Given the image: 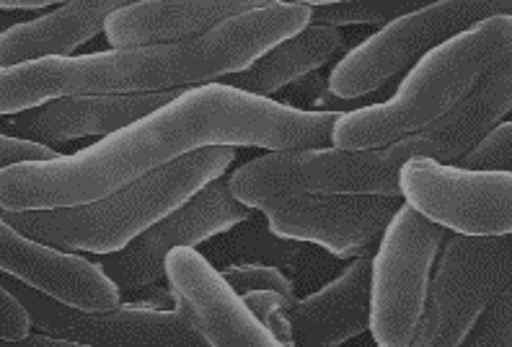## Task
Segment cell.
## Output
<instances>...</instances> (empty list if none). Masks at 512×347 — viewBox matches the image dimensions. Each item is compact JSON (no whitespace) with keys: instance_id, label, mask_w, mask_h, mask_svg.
Returning <instances> with one entry per match:
<instances>
[{"instance_id":"obj_6","label":"cell","mask_w":512,"mask_h":347,"mask_svg":"<svg viewBox=\"0 0 512 347\" xmlns=\"http://www.w3.org/2000/svg\"><path fill=\"white\" fill-rule=\"evenodd\" d=\"M443 239L445 228L427 221L412 205H399L383 228L370 267L368 329L375 345L409 347L425 311L430 270Z\"/></svg>"},{"instance_id":"obj_30","label":"cell","mask_w":512,"mask_h":347,"mask_svg":"<svg viewBox=\"0 0 512 347\" xmlns=\"http://www.w3.org/2000/svg\"><path fill=\"white\" fill-rule=\"evenodd\" d=\"M0 342H3V340H0Z\"/></svg>"},{"instance_id":"obj_4","label":"cell","mask_w":512,"mask_h":347,"mask_svg":"<svg viewBox=\"0 0 512 347\" xmlns=\"http://www.w3.org/2000/svg\"><path fill=\"white\" fill-rule=\"evenodd\" d=\"M510 50V16H492L445 39L419 57L391 99L339 114L331 127V146L344 151L383 148L417 133L466 99Z\"/></svg>"},{"instance_id":"obj_9","label":"cell","mask_w":512,"mask_h":347,"mask_svg":"<svg viewBox=\"0 0 512 347\" xmlns=\"http://www.w3.org/2000/svg\"><path fill=\"white\" fill-rule=\"evenodd\" d=\"M512 270L510 234L463 236L448 241L412 342L417 347H456L474 327L502 275Z\"/></svg>"},{"instance_id":"obj_26","label":"cell","mask_w":512,"mask_h":347,"mask_svg":"<svg viewBox=\"0 0 512 347\" xmlns=\"http://www.w3.org/2000/svg\"><path fill=\"white\" fill-rule=\"evenodd\" d=\"M29 332H32V319L26 309L11 296V291L0 285V340L19 342Z\"/></svg>"},{"instance_id":"obj_23","label":"cell","mask_w":512,"mask_h":347,"mask_svg":"<svg viewBox=\"0 0 512 347\" xmlns=\"http://www.w3.org/2000/svg\"><path fill=\"white\" fill-rule=\"evenodd\" d=\"M456 166L471 171H510L512 169V125L500 122L484 138L456 161Z\"/></svg>"},{"instance_id":"obj_29","label":"cell","mask_w":512,"mask_h":347,"mask_svg":"<svg viewBox=\"0 0 512 347\" xmlns=\"http://www.w3.org/2000/svg\"><path fill=\"white\" fill-rule=\"evenodd\" d=\"M282 3H303V6H326V3H344V0H282Z\"/></svg>"},{"instance_id":"obj_20","label":"cell","mask_w":512,"mask_h":347,"mask_svg":"<svg viewBox=\"0 0 512 347\" xmlns=\"http://www.w3.org/2000/svg\"><path fill=\"white\" fill-rule=\"evenodd\" d=\"M344 47V37L339 26L308 24L303 32L293 34L285 42L275 45L262 57H256L249 68L220 78L233 89L249 91V94L269 96L282 86L298 81L311 70H319L331 57Z\"/></svg>"},{"instance_id":"obj_12","label":"cell","mask_w":512,"mask_h":347,"mask_svg":"<svg viewBox=\"0 0 512 347\" xmlns=\"http://www.w3.org/2000/svg\"><path fill=\"white\" fill-rule=\"evenodd\" d=\"M399 210L386 195H300L264 210L272 234L319 244L337 257L368 252Z\"/></svg>"},{"instance_id":"obj_3","label":"cell","mask_w":512,"mask_h":347,"mask_svg":"<svg viewBox=\"0 0 512 347\" xmlns=\"http://www.w3.org/2000/svg\"><path fill=\"white\" fill-rule=\"evenodd\" d=\"M236 148L207 146L148 171L101 200L52 210H3L0 218L26 239L60 252L109 254L125 249L145 228L174 213L182 202L223 177Z\"/></svg>"},{"instance_id":"obj_28","label":"cell","mask_w":512,"mask_h":347,"mask_svg":"<svg viewBox=\"0 0 512 347\" xmlns=\"http://www.w3.org/2000/svg\"><path fill=\"white\" fill-rule=\"evenodd\" d=\"M55 3H65V0H0V11L3 8H24V11H37V8H47V6H55Z\"/></svg>"},{"instance_id":"obj_11","label":"cell","mask_w":512,"mask_h":347,"mask_svg":"<svg viewBox=\"0 0 512 347\" xmlns=\"http://www.w3.org/2000/svg\"><path fill=\"white\" fill-rule=\"evenodd\" d=\"M254 210L231 195L228 179L218 177L197 195L182 202L174 213L145 228L125 249L99 254L101 272L119 288V293L138 291L163 278V262L174 247H197L202 241L231 231Z\"/></svg>"},{"instance_id":"obj_5","label":"cell","mask_w":512,"mask_h":347,"mask_svg":"<svg viewBox=\"0 0 512 347\" xmlns=\"http://www.w3.org/2000/svg\"><path fill=\"white\" fill-rule=\"evenodd\" d=\"M399 169V156L388 146L363 151L288 148L238 166L228 179V190L251 210H267L300 195L401 197Z\"/></svg>"},{"instance_id":"obj_18","label":"cell","mask_w":512,"mask_h":347,"mask_svg":"<svg viewBox=\"0 0 512 347\" xmlns=\"http://www.w3.org/2000/svg\"><path fill=\"white\" fill-rule=\"evenodd\" d=\"M370 267L373 257L363 252L337 280L308 298H293L290 324L293 345H342L368 329Z\"/></svg>"},{"instance_id":"obj_21","label":"cell","mask_w":512,"mask_h":347,"mask_svg":"<svg viewBox=\"0 0 512 347\" xmlns=\"http://www.w3.org/2000/svg\"><path fill=\"white\" fill-rule=\"evenodd\" d=\"M432 3H438V0H344V3H326V6H311V24L386 26L388 21L406 16V13L422 11Z\"/></svg>"},{"instance_id":"obj_15","label":"cell","mask_w":512,"mask_h":347,"mask_svg":"<svg viewBox=\"0 0 512 347\" xmlns=\"http://www.w3.org/2000/svg\"><path fill=\"white\" fill-rule=\"evenodd\" d=\"M0 270L88 311L114 309L122 296L99 265L86 262L73 252H60L26 239L3 218H0Z\"/></svg>"},{"instance_id":"obj_25","label":"cell","mask_w":512,"mask_h":347,"mask_svg":"<svg viewBox=\"0 0 512 347\" xmlns=\"http://www.w3.org/2000/svg\"><path fill=\"white\" fill-rule=\"evenodd\" d=\"M223 278L231 283V288L238 293V296H244V293H251V291H277L282 293V296L295 298L293 280H290L285 272L275 270V267H264V265L231 267V270H225Z\"/></svg>"},{"instance_id":"obj_22","label":"cell","mask_w":512,"mask_h":347,"mask_svg":"<svg viewBox=\"0 0 512 347\" xmlns=\"http://www.w3.org/2000/svg\"><path fill=\"white\" fill-rule=\"evenodd\" d=\"M461 345L471 347H510L512 345V270L505 272L489 303L476 316L474 327Z\"/></svg>"},{"instance_id":"obj_24","label":"cell","mask_w":512,"mask_h":347,"mask_svg":"<svg viewBox=\"0 0 512 347\" xmlns=\"http://www.w3.org/2000/svg\"><path fill=\"white\" fill-rule=\"evenodd\" d=\"M244 303L251 314L269 329L277 345H293V324H290V303L293 298L277 291H251L244 293Z\"/></svg>"},{"instance_id":"obj_14","label":"cell","mask_w":512,"mask_h":347,"mask_svg":"<svg viewBox=\"0 0 512 347\" xmlns=\"http://www.w3.org/2000/svg\"><path fill=\"white\" fill-rule=\"evenodd\" d=\"M184 89L156 94H109V96H63L39 107L0 117V133L24 138L42 146H60L88 135H109L119 127L140 120L153 109L169 104Z\"/></svg>"},{"instance_id":"obj_17","label":"cell","mask_w":512,"mask_h":347,"mask_svg":"<svg viewBox=\"0 0 512 347\" xmlns=\"http://www.w3.org/2000/svg\"><path fill=\"white\" fill-rule=\"evenodd\" d=\"M269 3L275 0H138L112 13L104 34L112 50L179 42Z\"/></svg>"},{"instance_id":"obj_7","label":"cell","mask_w":512,"mask_h":347,"mask_svg":"<svg viewBox=\"0 0 512 347\" xmlns=\"http://www.w3.org/2000/svg\"><path fill=\"white\" fill-rule=\"evenodd\" d=\"M510 11L512 0H438L422 11L399 16L334 65L329 91L339 99L373 94L440 42L492 16H510Z\"/></svg>"},{"instance_id":"obj_1","label":"cell","mask_w":512,"mask_h":347,"mask_svg":"<svg viewBox=\"0 0 512 347\" xmlns=\"http://www.w3.org/2000/svg\"><path fill=\"white\" fill-rule=\"evenodd\" d=\"M339 114L303 112L228 83H202L73 156L0 169V210L86 205L207 146L326 148Z\"/></svg>"},{"instance_id":"obj_8","label":"cell","mask_w":512,"mask_h":347,"mask_svg":"<svg viewBox=\"0 0 512 347\" xmlns=\"http://www.w3.org/2000/svg\"><path fill=\"white\" fill-rule=\"evenodd\" d=\"M0 285L11 291L32 319V327L50 337L88 347H205L200 327L182 303L174 311L114 306L88 311L39 291L0 270Z\"/></svg>"},{"instance_id":"obj_2","label":"cell","mask_w":512,"mask_h":347,"mask_svg":"<svg viewBox=\"0 0 512 347\" xmlns=\"http://www.w3.org/2000/svg\"><path fill=\"white\" fill-rule=\"evenodd\" d=\"M311 6L275 0L197 37L96 55H50L0 68V117L63 96L192 89L249 68L311 24Z\"/></svg>"},{"instance_id":"obj_16","label":"cell","mask_w":512,"mask_h":347,"mask_svg":"<svg viewBox=\"0 0 512 347\" xmlns=\"http://www.w3.org/2000/svg\"><path fill=\"white\" fill-rule=\"evenodd\" d=\"M510 104L512 57L507 55L450 112H445L443 117H438L427 127L417 130V133L394 140L388 148L399 156L401 164L414 156L435 158L440 164H456L476 140L484 138L494 125H500L502 117L510 112Z\"/></svg>"},{"instance_id":"obj_27","label":"cell","mask_w":512,"mask_h":347,"mask_svg":"<svg viewBox=\"0 0 512 347\" xmlns=\"http://www.w3.org/2000/svg\"><path fill=\"white\" fill-rule=\"evenodd\" d=\"M60 153L50 146L34 143V140L11 138V135L0 133V169L13 164H24V161H44V158H55Z\"/></svg>"},{"instance_id":"obj_10","label":"cell","mask_w":512,"mask_h":347,"mask_svg":"<svg viewBox=\"0 0 512 347\" xmlns=\"http://www.w3.org/2000/svg\"><path fill=\"white\" fill-rule=\"evenodd\" d=\"M399 192L406 205L453 234L512 231V171H471L414 156L401 164Z\"/></svg>"},{"instance_id":"obj_19","label":"cell","mask_w":512,"mask_h":347,"mask_svg":"<svg viewBox=\"0 0 512 347\" xmlns=\"http://www.w3.org/2000/svg\"><path fill=\"white\" fill-rule=\"evenodd\" d=\"M138 0H65L42 19L21 21L0 32V68L50 55H73L104 32V24L119 8Z\"/></svg>"},{"instance_id":"obj_13","label":"cell","mask_w":512,"mask_h":347,"mask_svg":"<svg viewBox=\"0 0 512 347\" xmlns=\"http://www.w3.org/2000/svg\"><path fill=\"white\" fill-rule=\"evenodd\" d=\"M163 275L176 303L192 314L210 347H272L277 340L249 311L244 298L194 247H174L166 254Z\"/></svg>"}]
</instances>
